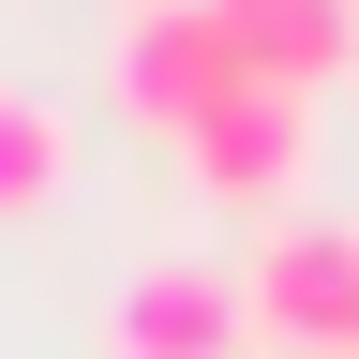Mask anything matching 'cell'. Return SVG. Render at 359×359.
<instances>
[{"mask_svg":"<svg viewBox=\"0 0 359 359\" xmlns=\"http://www.w3.org/2000/svg\"><path fill=\"white\" fill-rule=\"evenodd\" d=\"M240 314H255V344H285V359H359V224L285 210L255 240V269H240Z\"/></svg>","mask_w":359,"mask_h":359,"instance_id":"obj_1","label":"cell"},{"mask_svg":"<svg viewBox=\"0 0 359 359\" xmlns=\"http://www.w3.org/2000/svg\"><path fill=\"white\" fill-rule=\"evenodd\" d=\"M105 75H120V105L165 135H195L224 90H255V60H240V30L210 15V0H120V45H105Z\"/></svg>","mask_w":359,"mask_h":359,"instance_id":"obj_2","label":"cell"},{"mask_svg":"<svg viewBox=\"0 0 359 359\" xmlns=\"http://www.w3.org/2000/svg\"><path fill=\"white\" fill-rule=\"evenodd\" d=\"M180 180L195 195H224V210H285L299 180H314V90H224V105L180 135Z\"/></svg>","mask_w":359,"mask_h":359,"instance_id":"obj_3","label":"cell"},{"mask_svg":"<svg viewBox=\"0 0 359 359\" xmlns=\"http://www.w3.org/2000/svg\"><path fill=\"white\" fill-rule=\"evenodd\" d=\"M240 344H255L240 269H210V255H150L105 299V359H240Z\"/></svg>","mask_w":359,"mask_h":359,"instance_id":"obj_4","label":"cell"},{"mask_svg":"<svg viewBox=\"0 0 359 359\" xmlns=\"http://www.w3.org/2000/svg\"><path fill=\"white\" fill-rule=\"evenodd\" d=\"M224 30H240V60L269 75V90H330L344 60H359V0H210Z\"/></svg>","mask_w":359,"mask_h":359,"instance_id":"obj_5","label":"cell"},{"mask_svg":"<svg viewBox=\"0 0 359 359\" xmlns=\"http://www.w3.org/2000/svg\"><path fill=\"white\" fill-rule=\"evenodd\" d=\"M60 195H75V120L45 105L30 75H0V224H30Z\"/></svg>","mask_w":359,"mask_h":359,"instance_id":"obj_6","label":"cell"}]
</instances>
